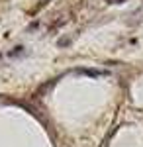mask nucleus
<instances>
[{
  "instance_id": "obj_1",
  "label": "nucleus",
  "mask_w": 143,
  "mask_h": 147,
  "mask_svg": "<svg viewBox=\"0 0 143 147\" xmlns=\"http://www.w3.org/2000/svg\"><path fill=\"white\" fill-rule=\"evenodd\" d=\"M110 4H120V2H123V0H108Z\"/></svg>"
}]
</instances>
